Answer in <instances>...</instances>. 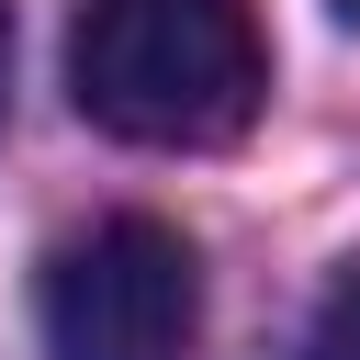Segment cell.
Returning <instances> with one entry per match:
<instances>
[{"label": "cell", "mask_w": 360, "mask_h": 360, "mask_svg": "<svg viewBox=\"0 0 360 360\" xmlns=\"http://www.w3.org/2000/svg\"><path fill=\"white\" fill-rule=\"evenodd\" d=\"M0 90H11V11H0Z\"/></svg>", "instance_id": "cell-4"}, {"label": "cell", "mask_w": 360, "mask_h": 360, "mask_svg": "<svg viewBox=\"0 0 360 360\" xmlns=\"http://www.w3.org/2000/svg\"><path fill=\"white\" fill-rule=\"evenodd\" d=\"M338 11H349V22H360V0H338Z\"/></svg>", "instance_id": "cell-5"}, {"label": "cell", "mask_w": 360, "mask_h": 360, "mask_svg": "<svg viewBox=\"0 0 360 360\" xmlns=\"http://www.w3.org/2000/svg\"><path fill=\"white\" fill-rule=\"evenodd\" d=\"M34 315H45V360H191L202 326L191 236L158 214H101L45 259Z\"/></svg>", "instance_id": "cell-2"}, {"label": "cell", "mask_w": 360, "mask_h": 360, "mask_svg": "<svg viewBox=\"0 0 360 360\" xmlns=\"http://www.w3.org/2000/svg\"><path fill=\"white\" fill-rule=\"evenodd\" d=\"M68 90L124 146H225L270 90V45L248 0H79Z\"/></svg>", "instance_id": "cell-1"}, {"label": "cell", "mask_w": 360, "mask_h": 360, "mask_svg": "<svg viewBox=\"0 0 360 360\" xmlns=\"http://www.w3.org/2000/svg\"><path fill=\"white\" fill-rule=\"evenodd\" d=\"M292 360H360V259L315 292V315H304V349Z\"/></svg>", "instance_id": "cell-3"}]
</instances>
